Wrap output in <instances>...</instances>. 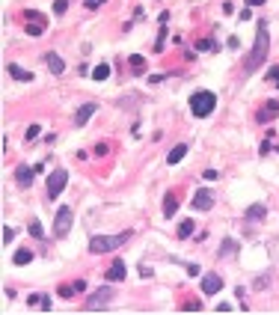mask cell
Returning a JSON list of instances; mask_svg holds the SVG:
<instances>
[{"label":"cell","mask_w":279,"mask_h":315,"mask_svg":"<svg viewBox=\"0 0 279 315\" xmlns=\"http://www.w3.org/2000/svg\"><path fill=\"white\" fill-rule=\"evenodd\" d=\"M175 208H178V196H175V193H166V196H163V217H172Z\"/></svg>","instance_id":"15"},{"label":"cell","mask_w":279,"mask_h":315,"mask_svg":"<svg viewBox=\"0 0 279 315\" xmlns=\"http://www.w3.org/2000/svg\"><path fill=\"white\" fill-rule=\"evenodd\" d=\"M39 306H42L45 312H51V297H42V303H39Z\"/></svg>","instance_id":"32"},{"label":"cell","mask_w":279,"mask_h":315,"mask_svg":"<svg viewBox=\"0 0 279 315\" xmlns=\"http://www.w3.org/2000/svg\"><path fill=\"white\" fill-rule=\"evenodd\" d=\"M39 131H42V128H39L36 122H33V125L27 128V140H36V137H39Z\"/></svg>","instance_id":"29"},{"label":"cell","mask_w":279,"mask_h":315,"mask_svg":"<svg viewBox=\"0 0 279 315\" xmlns=\"http://www.w3.org/2000/svg\"><path fill=\"white\" fill-rule=\"evenodd\" d=\"M104 280H110V283H122V280H125V262H122V259H113V265H110V271H107Z\"/></svg>","instance_id":"11"},{"label":"cell","mask_w":279,"mask_h":315,"mask_svg":"<svg viewBox=\"0 0 279 315\" xmlns=\"http://www.w3.org/2000/svg\"><path fill=\"white\" fill-rule=\"evenodd\" d=\"M131 241V232H119V235H95L89 241V250L92 253H110V250H119L122 244Z\"/></svg>","instance_id":"3"},{"label":"cell","mask_w":279,"mask_h":315,"mask_svg":"<svg viewBox=\"0 0 279 315\" xmlns=\"http://www.w3.org/2000/svg\"><path fill=\"white\" fill-rule=\"evenodd\" d=\"M12 238H15V229H12V226H3V244H6V247L12 244Z\"/></svg>","instance_id":"25"},{"label":"cell","mask_w":279,"mask_h":315,"mask_svg":"<svg viewBox=\"0 0 279 315\" xmlns=\"http://www.w3.org/2000/svg\"><path fill=\"white\" fill-rule=\"evenodd\" d=\"M92 113H95V104H83V107H77V113H74V125H86L89 119H92Z\"/></svg>","instance_id":"12"},{"label":"cell","mask_w":279,"mask_h":315,"mask_svg":"<svg viewBox=\"0 0 279 315\" xmlns=\"http://www.w3.org/2000/svg\"><path fill=\"white\" fill-rule=\"evenodd\" d=\"M264 214H267V208H264L261 202H255V205L247 208V220H264Z\"/></svg>","instance_id":"18"},{"label":"cell","mask_w":279,"mask_h":315,"mask_svg":"<svg viewBox=\"0 0 279 315\" xmlns=\"http://www.w3.org/2000/svg\"><path fill=\"white\" fill-rule=\"evenodd\" d=\"M196 48L199 51H214V42L211 39H202V42H196Z\"/></svg>","instance_id":"27"},{"label":"cell","mask_w":279,"mask_h":315,"mask_svg":"<svg viewBox=\"0 0 279 315\" xmlns=\"http://www.w3.org/2000/svg\"><path fill=\"white\" fill-rule=\"evenodd\" d=\"M65 9H68V3H65V0H54V15H62Z\"/></svg>","instance_id":"26"},{"label":"cell","mask_w":279,"mask_h":315,"mask_svg":"<svg viewBox=\"0 0 279 315\" xmlns=\"http://www.w3.org/2000/svg\"><path fill=\"white\" fill-rule=\"evenodd\" d=\"M193 208H196V211H211V208H214V193L208 188H199L193 193Z\"/></svg>","instance_id":"6"},{"label":"cell","mask_w":279,"mask_h":315,"mask_svg":"<svg viewBox=\"0 0 279 315\" xmlns=\"http://www.w3.org/2000/svg\"><path fill=\"white\" fill-rule=\"evenodd\" d=\"M264 0H247V6H261Z\"/></svg>","instance_id":"34"},{"label":"cell","mask_w":279,"mask_h":315,"mask_svg":"<svg viewBox=\"0 0 279 315\" xmlns=\"http://www.w3.org/2000/svg\"><path fill=\"white\" fill-rule=\"evenodd\" d=\"M267 45H270V39H267V21H258L255 45H252V54L247 57V74L258 71V65L264 63V57H267Z\"/></svg>","instance_id":"1"},{"label":"cell","mask_w":279,"mask_h":315,"mask_svg":"<svg viewBox=\"0 0 279 315\" xmlns=\"http://www.w3.org/2000/svg\"><path fill=\"white\" fill-rule=\"evenodd\" d=\"M128 63H131V71H134V74H143V68H146V60H143L140 54H134Z\"/></svg>","instance_id":"21"},{"label":"cell","mask_w":279,"mask_h":315,"mask_svg":"<svg viewBox=\"0 0 279 315\" xmlns=\"http://www.w3.org/2000/svg\"><path fill=\"white\" fill-rule=\"evenodd\" d=\"M74 291H77V288H74V285H60V294H62V297H71V294H74Z\"/></svg>","instance_id":"30"},{"label":"cell","mask_w":279,"mask_h":315,"mask_svg":"<svg viewBox=\"0 0 279 315\" xmlns=\"http://www.w3.org/2000/svg\"><path fill=\"white\" fill-rule=\"evenodd\" d=\"M6 71H9V77H15V81H33V71H27V68H21V65H15V63L6 65Z\"/></svg>","instance_id":"13"},{"label":"cell","mask_w":279,"mask_h":315,"mask_svg":"<svg viewBox=\"0 0 279 315\" xmlns=\"http://www.w3.org/2000/svg\"><path fill=\"white\" fill-rule=\"evenodd\" d=\"M27 229H30L33 238H42V235H45V232H42V223H39V220H30V226H27Z\"/></svg>","instance_id":"24"},{"label":"cell","mask_w":279,"mask_h":315,"mask_svg":"<svg viewBox=\"0 0 279 315\" xmlns=\"http://www.w3.org/2000/svg\"><path fill=\"white\" fill-rule=\"evenodd\" d=\"M65 182H68V173H65L62 167H57V170L48 176V196H51V199H57L62 190H65Z\"/></svg>","instance_id":"5"},{"label":"cell","mask_w":279,"mask_h":315,"mask_svg":"<svg viewBox=\"0 0 279 315\" xmlns=\"http://www.w3.org/2000/svg\"><path fill=\"white\" fill-rule=\"evenodd\" d=\"M71 223H74V211H71L68 205H60L57 214H54V235H57V238H65V235L71 232Z\"/></svg>","instance_id":"4"},{"label":"cell","mask_w":279,"mask_h":315,"mask_svg":"<svg viewBox=\"0 0 279 315\" xmlns=\"http://www.w3.org/2000/svg\"><path fill=\"white\" fill-rule=\"evenodd\" d=\"M238 253V241L235 238H226L223 244H220V256H235Z\"/></svg>","instance_id":"20"},{"label":"cell","mask_w":279,"mask_h":315,"mask_svg":"<svg viewBox=\"0 0 279 315\" xmlns=\"http://www.w3.org/2000/svg\"><path fill=\"white\" fill-rule=\"evenodd\" d=\"M214 107H217V95H214V93L199 90V93L190 95V110H193V116L205 119V116H211V113H214Z\"/></svg>","instance_id":"2"},{"label":"cell","mask_w":279,"mask_h":315,"mask_svg":"<svg viewBox=\"0 0 279 315\" xmlns=\"http://www.w3.org/2000/svg\"><path fill=\"white\" fill-rule=\"evenodd\" d=\"M33 176H36V167H24V164H21V167L15 170V182H18L21 188H30V185H33Z\"/></svg>","instance_id":"9"},{"label":"cell","mask_w":279,"mask_h":315,"mask_svg":"<svg viewBox=\"0 0 279 315\" xmlns=\"http://www.w3.org/2000/svg\"><path fill=\"white\" fill-rule=\"evenodd\" d=\"M45 63H48V68H51L54 74H62V68H65V63H62V57H57L54 51H48V54H45Z\"/></svg>","instance_id":"14"},{"label":"cell","mask_w":279,"mask_h":315,"mask_svg":"<svg viewBox=\"0 0 279 315\" xmlns=\"http://www.w3.org/2000/svg\"><path fill=\"white\" fill-rule=\"evenodd\" d=\"M220 288H223L220 274H205V277H202V291H205V294H217Z\"/></svg>","instance_id":"10"},{"label":"cell","mask_w":279,"mask_h":315,"mask_svg":"<svg viewBox=\"0 0 279 315\" xmlns=\"http://www.w3.org/2000/svg\"><path fill=\"white\" fill-rule=\"evenodd\" d=\"M193 235V220H181L178 226V238H190Z\"/></svg>","instance_id":"23"},{"label":"cell","mask_w":279,"mask_h":315,"mask_svg":"<svg viewBox=\"0 0 279 315\" xmlns=\"http://www.w3.org/2000/svg\"><path fill=\"white\" fill-rule=\"evenodd\" d=\"M267 77H273V81L279 84V65H273V68H270V74H267Z\"/></svg>","instance_id":"33"},{"label":"cell","mask_w":279,"mask_h":315,"mask_svg":"<svg viewBox=\"0 0 279 315\" xmlns=\"http://www.w3.org/2000/svg\"><path fill=\"white\" fill-rule=\"evenodd\" d=\"M202 309V303H196V300H187L184 303V312H199Z\"/></svg>","instance_id":"28"},{"label":"cell","mask_w":279,"mask_h":315,"mask_svg":"<svg viewBox=\"0 0 279 315\" xmlns=\"http://www.w3.org/2000/svg\"><path fill=\"white\" fill-rule=\"evenodd\" d=\"M24 18H30V21H27V36H42V33H45V18H42L39 12H27Z\"/></svg>","instance_id":"8"},{"label":"cell","mask_w":279,"mask_h":315,"mask_svg":"<svg viewBox=\"0 0 279 315\" xmlns=\"http://www.w3.org/2000/svg\"><path fill=\"white\" fill-rule=\"evenodd\" d=\"M110 71H113V68H110L107 63L95 65V68H92V81H107V77H110Z\"/></svg>","instance_id":"19"},{"label":"cell","mask_w":279,"mask_h":315,"mask_svg":"<svg viewBox=\"0 0 279 315\" xmlns=\"http://www.w3.org/2000/svg\"><path fill=\"white\" fill-rule=\"evenodd\" d=\"M184 155H187V146H184V143H178V146H172V152L166 155V164H172V167H175V164H178Z\"/></svg>","instance_id":"17"},{"label":"cell","mask_w":279,"mask_h":315,"mask_svg":"<svg viewBox=\"0 0 279 315\" xmlns=\"http://www.w3.org/2000/svg\"><path fill=\"white\" fill-rule=\"evenodd\" d=\"M110 297H113V288H110V285H107V288H98V291H95L92 297H89L86 309H89V312H98V309H104Z\"/></svg>","instance_id":"7"},{"label":"cell","mask_w":279,"mask_h":315,"mask_svg":"<svg viewBox=\"0 0 279 315\" xmlns=\"http://www.w3.org/2000/svg\"><path fill=\"white\" fill-rule=\"evenodd\" d=\"M276 110H279V104H276V101H270L267 107H261V110H258V116H255V119H258V122H267V119H273V116H276Z\"/></svg>","instance_id":"16"},{"label":"cell","mask_w":279,"mask_h":315,"mask_svg":"<svg viewBox=\"0 0 279 315\" xmlns=\"http://www.w3.org/2000/svg\"><path fill=\"white\" fill-rule=\"evenodd\" d=\"M33 262V253L30 250H18L15 253V265H30Z\"/></svg>","instance_id":"22"},{"label":"cell","mask_w":279,"mask_h":315,"mask_svg":"<svg viewBox=\"0 0 279 315\" xmlns=\"http://www.w3.org/2000/svg\"><path fill=\"white\" fill-rule=\"evenodd\" d=\"M101 3H107V0H86V9H98Z\"/></svg>","instance_id":"31"}]
</instances>
